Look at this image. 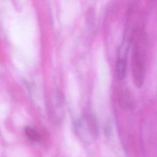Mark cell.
Here are the masks:
<instances>
[{"label":"cell","mask_w":157,"mask_h":157,"mask_svg":"<svg viewBox=\"0 0 157 157\" xmlns=\"http://www.w3.org/2000/svg\"><path fill=\"white\" fill-rule=\"evenodd\" d=\"M76 134L84 142L91 143L96 138L98 132L97 124L93 117L83 115L79 118L74 124Z\"/></svg>","instance_id":"obj_2"},{"label":"cell","mask_w":157,"mask_h":157,"mask_svg":"<svg viewBox=\"0 0 157 157\" xmlns=\"http://www.w3.org/2000/svg\"><path fill=\"white\" fill-rule=\"evenodd\" d=\"M119 100L122 108H129L131 105V98L127 90H122L120 94Z\"/></svg>","instance_id":"obj_4"},{"label":"cell","mask_w":157,"mask_h":157,"mask_svg":"<svg viewBox=\"0 0 157 157\" xmlns=\"http://www.w3.org/2000/svg\"><path fill=\"white\" fill-rule=\"evenodd\" d=\"M126 57H118L115 66V72L116 76L118 80H123L126 72Z\"/></svg>","instance_id":"obj_3"},{"label":"cell","mask_w":157,"mask_h":157,"mask_svg":"<svg viewBox=\"0 0 157 157\" xmlns=\"http://www.w3.org/2000/svg\"><path fill=\"white\" fill-rule=\"evenodd\" d=\"M25 132L28 138L32 141L38 142L40 139L39 132L31 126H26L25 129Z\"/></svg>","instance_id":"obj_5"},{"label":"cell","mask_w":157,"mask_h":157,"mask_svg":"<svg viewBox=\"0 0 157 157\" xmlns=\"http://www.w3.org/2000/svg\"><path fill=\"white\" fill-rule=\"evenodd\" d=\"M145 67V45L142 40L135 45L132 57V75L133 82L137 87L143 85Z\"/></svg>","instance_id":"obj_1"}]
</instances>
